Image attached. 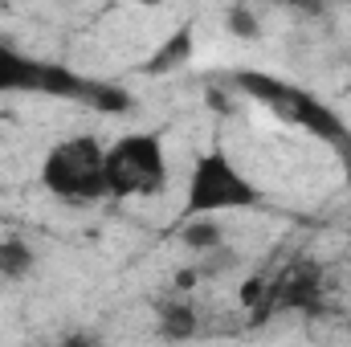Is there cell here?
<instances>
[{
    "instance_id": "obj_10",
    "label": "cell",
    "mask_w": 351,
    "mask_h": 347,
    "mask_svg": "<svg viewBox=\"0 0 351 347\" xmlns=\"http://www.w3.org/2000/svg\"><path fill=\"white\" fill-rule=\"evenodd\" d=\"M237 265H241L237 250H229V246L221 241V246H213V250H204V254H200V261H196V274H200L204 282H217V278H229Z\"/></svg>"
},
{
    "instance_id": "obj_13",
    "label": "cell",
    "mask_w": 351,
    "mask_h": 347,
    "mask_svg": "<svg viewBox=\"0 0 351 347\" xmlns=\"http://www.w3.org/2000/svg\"><path fill=\"white\" fill-rule=\"evenodd\" d=\"M286 8L298 12V16H323L331 8V0H286Z\"/></svg>"
},
{
    "instance_id": "obj_17",
    "label": "cell",
    "mask_w": 351,
    "mask_h": 347,
    "mask_svg": "<svg viewBox=\"0 0 351 347\" xmlns=\"http://www.w3.org/2000/svg\"><path fill=\"white\" fill-rule=\"evenodd\" d=\"M348 4H351V0H348Z\"/></svg>"
},
{
    "instance_id": "obj_4",
    "label": "cell",
    "mask_w": 351,
    "mask_h": 347,
    "mask_svg": "<svg viewBox=\"0 0 351 347\" xmlns=\"http://www.w3.org/2000/svg\"><path fill=\"white\" fill-rule=\"evenodd\" d=\"M319 294H323V270L315 261H302V265L286 270L282 278H274L265 286L258 315H269V311H315Z\"/></svg>"
},
{
    "instance_id": "obj_3",
    "label": "cell",
    "mask_w": 351,
    "mask_h": 347,
    "mask_svg": "<svg viewBox=\"0 0 351 347\" xmlns=\"http://www.w3.org/2000/svg\"><path fill=\"white\" fill-rule=\"evenodd\" d=\"M164 188H168V152L156 131H131L106 147V192L114 200L156 196Z\"/></svg>"
},
{
    "instance_id": "obj_11",
    "label": "cell",
    "mask_w": 351,
    "mask_h": 347,
    "mask_svg": "<svg viewBox=\"0 0 351 347\" xmlns=\"http://www.w3.org/2000/svg\"><path fill=\"white\" fill-rule=\"evenodd\" d=\"M225 29H229L233 37H241V41L262 37V21H258V12H254L250 4H233V8L225 12Z\"/></svg>"
},
{
    "instance_id": "obj_5",
    "label": "cell",
    "mask_w": 351,
    "mask_h": 347,
    "mask_svg": "<svg viewBox=\"0 0 351 347\" xmlns=\"http://www.w3.org/2000/svg\"><path fill=\"white\" fill-rule=\"evenodd\" d=\"M192 53H196V21H180L176 33H168V37L160 41V49H156L139 70H143L147 78H164V74H176L180 66H188Z\"/></svg>"
},
{
    "instance_id": "obj_7",
    "label": "cell",
    "mask_w": 351,
    "mask_h": 347,
    "mask_svg": "<svg viewBox=\"0 0 351 347\" xmlns=\"http://www.w3.org/2000/svg\"><path fill=\"white\" fill-rule=\"evenodd\" d=\"M180 241H184L192 254H204V250H213V246L225 241V229H221L217 217H184V225H180Z\"/></svg>"
},
{
    "instance_id": "obj_14",
    "label": "cell",
    "mask_w": 351,
    "mask_h": 347,
    "mask_svg": "<svg viewBox=\"0 0 351 347\" xmlns=\"http://www.w3.org/2000/svg\"><path fill=\"white\" fill-rule=\"evenodd\" d=\"M135 4H143V8H160L164 0H135Z\"/></svg>"
},
{
    "instance_id": "obj_6",
    "label": "cell",
    "mask_w": 351,
    "mask_h": 347,
    "mask_svg": "<svg viewBox=\"0 0 351 347\" xmlns=\"http://www.w3.org/2000/svg\"><path fill=\"white\" fill-rule=\"evenodd\" d=\"M49 70H53L49 62H33L0 37V94H8V90H45Z\"/></svg>"
},
{
    "instance_id": "obj_2",
    "label": "cell",
    "mask_w": 351,
    "mask_h": 347,
    "mask_svg": "<svg viewBox=\"0 0 351 347\" xmlns=\"http://www.w3.org/2000/svg\"><path fill=\"white\" fill-rule=\"evenodd\" d=\"M41 184L58 200L90 204L110 196L106 192V143L98 135H70L53 143L41 160Z\"/></svg>"
},
{
    "instance_id": "obj_16",
    "label": "cell",
    "mask_w": 351,
    "mask_h": 347,
    "mask_svg": "<svg viewBox=\"0 0 351 347\" xmlns=\"http://www.w3.org/2000/svg\"><path fill=\"white\" fill-rule=\"evenodd\" d=\"M0 8H4V0H0Z\"/></svg>"
},
{
    "instance_id": "obj_1",
    "label": "cell",
    "mask_w": 351,
    "mask_h": 347,
    "mask_svg": "<svg viewBox=\"0 0 351 347\" xmlns=\"http://www.w3.org/2000/svg\"><path fill=\"white\" fill-rule=\"evenodd\" d=\"M262 192L250 176L233 164L225 147H208L196 156L188 172V196L180 217H217V213H245L258 208Z\"/></svg>"
},
{
    "instance_id": "obj_12",
    "label": "cell",
    "mask_w": 351,
    "mask_h": 347,
    "mask_svg": "<svg viewBox=\"0 0 351 347\" xmlns=\"http://www.w3.org/2000/svg\"><path fill=\"white\" fill-rule=\"evenodd\" d=\"M265 286H269V282H265V278H250V282H245V286H241V302H245V307H254V311H258V307H262V298H265Z\"/></svg>"
},
{
    "instance_id": "obj_8",
    "label": "cell",
    "mask_w": 351,
    "mask_h": 347,
    "mask_svg": "<svg viewBox=\"0 0 351 347\" xmlns=\"http://www.w3.org/2000/svg\"><path fill=\"white\" fill-rule=\"evenodd\" d=\"M33 265H37V250L29 241H21V237L0 241V278L21 282L25 274H33Z\"/></svg>"
},
{
    "instance_id": "obj_15",
    "label": "cell",
    "mask_w": 351,
    "mask_h": 347,
    "mask_svg": "<svg viewBox=\"0 0 351 347\" xmlns=\"http://www.w3.org/2000/svg\"><path fill=\"white\" fill-rule=\"evenodd\" d=\"M348 339H351V327H348Z\"/></svg>"
},
{
    "instance_id": "obj_9",
    "label": "cell",
    "mask_w": 351,
    "mask_h": 347,
    "mask_svg": "<svg viewBox=\"0 0 351 347\" xmlns=\"http://www.w3.org/2000/svg\"><path fill=\"white\" fill-rule=\"evenodd\" d=\"M160 335H164V339H192V335H196V315H192V307H184V302L160 307Z\"/></svg>"
}]
</instances>
